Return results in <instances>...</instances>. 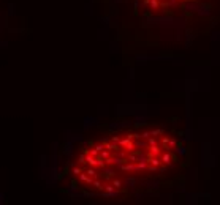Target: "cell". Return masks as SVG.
Listing matches in <instances>:
<instances>
[{"instance_id":"obj_2","label":"cell","mask_w":220,"mask_h":205,"mask_svg":"<svg viewBox=\"0 0 220 205\" xmlns=\"http://www.w3.org/2000/svg\"><path fill=\"white\" fill-rule=\"evenodd\" d=\"M3 202H5V199H3V196H2V194H0V203H3Z\"/></svg>"},{"instance_id":"obj_1","label":"cell","mask_w":220,"mask_h":205,"mask_svg":"<svg viewBox=\"0 0 220 205\" xmlns=\"http://www.w3.org/2000/svg\"><path fill=\"white\" fill-rule=\"evenodd\" d=\"M8 24H10V10L5 8V0H0V43L2 36L8 32Z\"/></svg>"}]
</instances>
